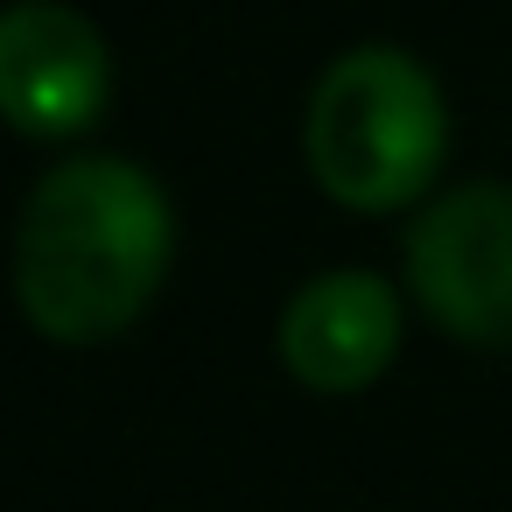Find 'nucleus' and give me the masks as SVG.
Wrapping results in <instances>:
<instances>
[{
	"label": "nucleus",
	"mask_w": 512,
	"mask_h": 512,
	"mask_svg": "<svg viewBox=\"0 0 512 512\" xmlns=\"http://www.w3.org/2000/svg\"><path fill=\"white\" fill-rule=\"evenodd\" d=\"M274 351L288 365V379H302L309 393H358L372 386L393 351H400V295L386 274L372 267H330L316 281H302L281 309Z\"/></svg>",
	"instance_id": "obj_5"
},
{
	"label": "nucleus",
	"mask_w": 512,
	"mask_h": 512,
	"mask_svg": "<svg viewBox=\"0 0 512 512\" xmlns=\"http://www.w3.org/2000/svg\"><path fill=\"white\" fill-rule=\"evenodd\" d=\"M176 260L169 190L127 155L57 162L15 232V295L50 344H106L162 295Z\"/></svg>",
	"instance_id": "obj_1"
},
{
	"label": "nucleus",
	"mask_w": 512,
	"mask_h": 512,
	"mask_svg": "<svg viewBox=\"0 0 512 512\" xmlns=\"http://www.w3.org/2000/svg\"><path fill=\"white\" fill-rule=\"evenodd\" d=\"M407 295L421 316L477 351H512V190H442L407 225Z\"/></svg>",
	"instance_id": "obj_3"
},
{
	"label": "nucleus",
	"mask_w": 512,
	"mask_h": 512,
	"mask_svg": "<svg viewBox=\"0 0 512 512\" xmlns=\"http://www.w3.org/2000/svg\"><path fill=\"white\" fill-rule=\"evenodd\" d=\"M302 155L316 190L344 211L386 218L421 204L449 155V106L435 71L393 43L344 50L309 92Z\"/></svg>",
	"instance_id": "obj_2"
},
{
	"label": "nucleus",
	"mask_w": 512,
	"mask_h": 512,
	"mask_svg": "<svg viewBox=\"0 0 512 512\" xmlns=\"http://www.w3.org/2000/svg\"><path fill=\"white\" fill-rule=\"evenodd\" d=\"M113 99V50L92 15L64 0H15L0 15V113L29 141H71L99 127Z\"/></svg>",
	"instance_id": "obj_4"
}]
</instances>
